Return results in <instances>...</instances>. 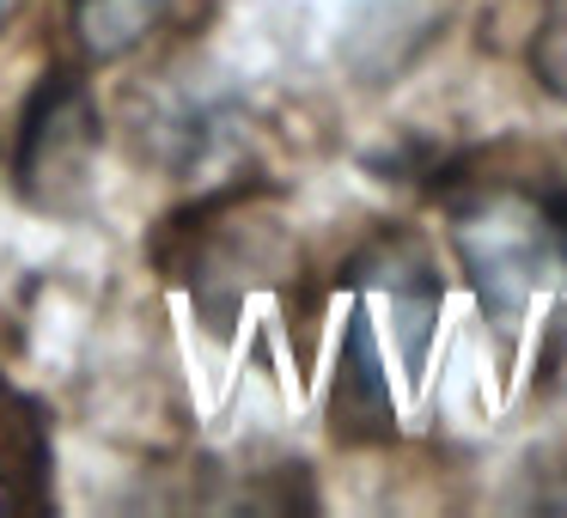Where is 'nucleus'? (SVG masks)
Instances as JSON below:
<instances>
[{
  "label": "nucleus",
  "instance_id": "nucleus-1",
  "mask_svg": "<svg viewBox=\"0 0 567 518\" xmlns=\"http://www.w3.org/2000/svg\"><path fill=\"white\" fill-rule=\"evenodd\" d=\"M457 250H464L470 274H476L482 299L518 305L530 293V274L549 257V226H543V201L518 208V201H488L457 226Z\"/></svg>",
  "mask_w": 567,
  "mask_h": 518
},
{
  "label": "nucleus",
  "instance_id": "nucleus-2",
  "mask_svg": "<svg viewBox=\"0 0 567 518\" xmlns=\"http://www.w3.org/2000/svg\"><path fill=\"white\" fill-rule=\"evenodd\" d=\"M530 68L537 80L567 99V0H543V25H537V43H530Z\"/></svg>",
  "mask_w": 567,
  "mask_h": 518
},
{
  "label": "nucleus",
  "instance_id": "nucleus-3",
  "mask_svg": "<svg viewBox=\"0 0 567 518\" xmlns=\"http://www.w3.org/2000/svg\"><path fill=\"white\" fill-rule=\"evenodd\" d=\"M543 226H549V250L567 262V196H549V201H543Z\"/></svg>",
  "mask_w": 567,
  "mask_h": 518
},
{
  "label": "nucleus",
  "instance_id": "nucleus-4",
  "mask_svg": "<svg viewBox=\"0 0 567 518\" xmlns=\"http://www.w3.org/2000/svg\"><path fill=\"white\" fill-rule=\"evenodd\" d=\"M80 7H86V13H92V25H99V19H111L116 7H123V0H80Z\"/></svg>",
  "mask_w": 567,
  "mask_h": 518
}]
</instances>
